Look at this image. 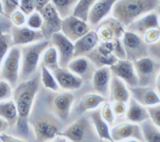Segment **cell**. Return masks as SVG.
<instances>
[{
  "label": "cell",
  "instance_id": "1",
  "mask_svg": "<svg viewBox=\"0 0 160 142\" xmlns=\"http://www.w3.org/2000/svg\"><path fill=\"white\" fill-rule=\"evenodd\" d=\"M40 86V76L37 72L32 78L19 82L13 90V100L18 112L16 129L20 135H29V118L35 97Z\"/></svg>",
  "mask_w": 160,
  "mask_h": 142
},
{
  "label": "cell",
  "instance_id": "2",
  "mask_svg": "<svg viewBox=\"0 0 160 142\" xmlns=\"http://www.w3.org/2000/svg\"><path fill=\"white\" fill-rule=\"evenodd\" d=\"M160 0H118L112 8V17L127 28L148 13L155 11Z\"/></svg>",
  "mask_w": 160,
  "mask_h": 142
},
{
  "label": "cell",
  "instance_id": "3",
  "mask_svg": "<svg viewBox=\"0 0 160 142\" xmlns=\"http://www.w3.org/2000/svg\"><path fill=\"white\" fill-rule=\"evenodd\" d=\"M51 45L49 40L20 47L21 50V67H20L18 83L32 78L38 72V65L41 62L42 54Z\"/></svg>",
  "mask_w": 160,
  "mask_h": 142
},
{
  "label": "cell",
  "instance_id": "4",
  "mask_svg": "<svg viewBox=\"0 0 160 142\" xmlns=\"http://www.w3.org/2000/svg\"><path fill=\"white\" fill-rule=\"evenodd\" d=\"M138 80V86L153 87L158 92L160 63L151 56L138 59L133 62Z\"/></svg>",
  "mask_w": 160,
  "mask_h": 142
},
{
  "label": "cell",
  "instance_id": "5",
  "mask_svg": "<svg viewBox=\"0 0 160 142\" xmlns=\"http://www.w3.org/2000/svg\"><path fill=\"white\" fill-rule=\"evenodd\" d=\"M58 136H61L71 142H98L99 138L88 118L81 117L70 124L62 132H59Z\"/></svg>",
  "mask_w": 160,
  "mask_h": 142
},
{
  "label": "cell",
  "instance_id": "6",
  "mask_svg": "<svg viewBox=\"0 0 160 142\" xmlns=\"http://www.w3.org/2000/svg\"><path fill=\"white\" fill-rule=\"evenodd\" d=\"M20 67H21V50L20 47H11L0 67V80H6L15 88L18 84Z\"/></svg>",
  "mask_w": 160,
  "mask_h": 142
},
{
  "label": "cell",
  "instance_id": "7",
  "mask_svg": "<svg viewBox=\"0 0 160 142\" xmlns=\"http://www.w3.org/2000/svg\"><path fill=\"white\" fill-rule=\"evenodd\" d=\"M121 41L127 55V60L134 62L138 59L149 56V45L140 35L126 30Z\"/></svg>",
  "mask_w": 160,
  "mask_h": 142
},
{
  "label": "cell",
  "instance_id": "8",
  "mask_svg": "<svg viewBox=\"0 0 160 142\" xmlns=\"http://www.w3.org/2000/svg\"><path fill=\"white\" fill-rule=\"evenodd\" d=\"M38 142L51 141L58 136L59 127L56 120L50 117H41L31 123Z\"/></svg>",
  "mask_w": 160,
  "mask_h": 142
},
{
  "label": "cell",
  "instance_id": "9",
  "mask_svg": "<svg viewBox=\"0 0 160 142\" xmlns=\"http://www.w3.org/2000/svg\"><path fill=\"white\" fill-rule=\"evenodd\" d=\"M38 12L42 18V24L41 27V32L46 40L51 39L55 33L61 31L62 18H60L58 12L51 3L46 5Z\"/></svg>",
  "mask_w": 160,
  "mask_h": 142
},
{
  "label": "cell",
  "instance_id": "10",
  "mask_svg": "<svg viewBox=\"0 0 160 142\" xmlns=\"http://www.w3.org/2000/svg\"><path fill=\"white\" fill-rule=\"evenodd\" d=\"M90 30L91 28L88 22L71 15L62 20L60 31L74 44L78 39L86 35Z\"/></svg>",
  "mask_w": 160,
  "mask_h": 142
},
{
  "label": "cell",
  "instance_id": "11",
  "mask_svg": "<svg viewBox=\"0 0 160 142\" xmlns=\"http://www.w3.org/2000/svg\"><path fill=\"white\" fill-rule=\"evenodd\" d=\"M50 43L53 44L58 52V66L67 67L74 59V44L71 42L61 31L55 33L51 36Z\"/></svg>",
  "mask_w": 160,
  "mask_h": 142
},
{
  "label": "cell",
  "instance_id": "12",
  "mask_svg": "<svg viewBox=\"0 0 160 142\" xmlns=\"http://www.w3.org/2000/svg\"><path fill=\"white\" fill-rule=\"evenodd\" d=\"M13 46L22 47L44 40V36L40 30H33L27 26L17 27L11 25L10 28Z\"/></svg>",
  "mask_w": 160,
  "mask_h": 142
},
{
  "label": "cell",
  "instance_id": "13",
  "mask_svg": "<svg viewBox=\"0 0 160 142\" xmlns=\"http://www.w3.org/2000/svg\"><path fill=\"white\" fill-rule=\"evenodd\" d=\"M126 28L115 18L108 17L96 27L99 42H109L114 39H121Z\"/></svg>",
  "mask_w": 160,
  "mask_h": 142
},
{
  "label": "cell",
  "instance_id": "14",
  "mask_svg": "<svg viewBox=\"0 0 160 142\" xmlns=\"http://www.w3.org/2000/svg\"><path fill=\"white\" fill-rule=\"evenodd\" d=\"M113 76L122 80L128 87L138 86V80L133 62L128 60H118L115 64L110 67Z\"/></svg>",
  "mask_w": 160,
  "mask_h": 142
},
{
  "label": "cell",
  "instance_id": "15",
  "mask_svg": "<svg viewBox=\"0 0 160 142\" xmlns=\"http://www.w3.org/2000/svg\"><path fill=\"white\" fill-rule=\"evenodd\" d=\"M110 133L111 138L115 142H119L129 139H135L140 141H144L139 124L131 122L122 123L113 127Z\"/></svg>",
  "mask_w": 160,
  "mask_h": 142
},
{
  "label": "cell",
  "instance_id": "16",
  "mask_svg": "<svg viewBox=\"0 0 160 142\" xmlns=\"http://www.w3.org/2000/svg\"><path fill=\"white\" fill-rule=\"evenodd\" d=\"M75 97L71 92H58L51 99V107L53 113L62 120H68L71 113Z\"/></svg>",
  "mask_w": 160,
  "mask_h": 142
},
{
  "label": "cell",
  "instance_id": "17",
  "mask_svg": "<svg viewBox=\"0 0 160 142\" xmlns=\"http://www.w3.org/2000/svg\"><path fill=\"white\" fill-rule=\"evenodd\" d=\"M118 0H98L89 10L87 22L90 28H96L102 20L108 18Z\"/></svg>",
  "mask_w": 160,
  "mask_h": 142
},
{
  "label": "cell",
  "instance_id": "18",
  "mask_svg": "<svg viewBox=\"0 0 160 142\" xmlns=\"http://www.w3.org/2000/svg\"><path fill=\"white\" fill-rule=\"evenodd\" d=\"M71 72L81 78L83 82L91 81L96 67L88 56L74 58L67 67Z\"/></svg>",
  "mask_w": 160,
  "mask_h": 142
},
{
  "label": "cell",
  "instance_id": "19",
  "mask_svg": "<svg viewBox=\"0 0 160 142\" xmlns=\"http://www.w3.org/2000/svg\"><path fill=\"white\" fill-rule=\"evenodd\" d=\"M51 72L55 76L59 87L67 92L79 89L84 83L82 79L71 72L68 67H59Z\"/></svg>",
  "mask_w": 160,
  "mask_h": 142
},
{
  "label": "cell",
  "instance_id": "20",
  "mask_svg": "<svg viewBox=\"0 0 160 142\" xmlns=\"http://www.w3.org/2000/svg\"><path fill=\"white\" fill-rule=\"evenodd\" d=\"M151 29H159V16L156 11H152L131 23L126 30L142 37Z\"/></svg>",
  "mask_w": 160,
  "mask_h": 142
},
{
  "label": "cell",
  "instance_id": "21",
  "mask_svg": "<svg viewBox=\"0 0 160 142\" xmlns=\"http://www.w3.org/2000/svg\"><path fill=\"white\" fill-rule=\"evenodd\" d=\"M131 97L144 107L154 106L160 103L158 91L153 87L137 86L128 87Z\"/></svg>",
  "mask_w": 160,
  "mask_h": 142
},
{
  "label": "cell",
  "instance_id": "22",
  "mask_svg": "<svg viewBox=\"0 0 160 142\" xmlns=\"http://www.w3.org/2000/svg\"><path fill=\"white\" fill-rule=\"evenodd\" d=\"M111 73L110 67H101L95 70L92 76V85L97 94L108 99L110 92Z\"/></svg>",
  "mask_w": 160,
  "mask_h": 142
},
{
  "label": "cell",
  "instance_id": "23",
  "mask_svg": "<svg viewBox=\"0 0 160 142\" xmlns=\"http://www.w3.org/2000/svg\"><path fill=\"white\" fill-rule=\"evenodd\" d=\"M99 44L98 35L95 30H90L86 35L74 43V58L87 56Z\"/></svg>",
  "mask_w": 160,
  "mask_h": 142
},
{
  "label": "cell",
  "instance_id": "24",
  "mask_svg": "<svg viewBox=\"0 0 160 142\" xmlns=\"http://www.w3.org/2000/svg\"><path fill=\"white\" fill-rule=\"evenodd\" d=\"M108 97H109L110 103L118 101V102L128 104L131 98V94L125 83L119 78L112 75L111 84H110V92Z\"/></svg>",
  "mask_w": 160,
  "mask_h": 142
},
{
  "label": "cell",
  "instance_id": "25",
  "mask_svg": "<svg viewBox=\"0 0 160 142\" xmlns=\"http://www.w3.org/2000/svg\"><path fill=\"white\" fill-rule=\"evenodd\" d=\"M90 118L100 140H104L110 142H115L111 138L110 125L102 119L101 108H98L96 109L90 111Z\"/></svg>",
  "mask_w": 160,
  "mask_h": 142
},
{
  "label": "cell",
  "instance_id": "26",
  "mask_svg": "<svg viewBox=\"0 0 160 142\" xmlns=\"http://www.w3.org/2000/svg\"><path fill=\"white\" fill-rule=\"evenodd\" d=\"M125 117L129 122L140 124L149 119L147 108L138 104L133 98H130Z\"/></svg>",
  "mask_w": 160,
  "mask_h": 142
},
{
  "label": "cell",
  "instance_id": "27",
  "mask_svg": "<svg viewBox=\"0 0 160 142\" xmlns=\"http://www.w3.org/2000/svg\"><path fill=\"white\" fill-rule=\"evenodd\" d=\"M107 101V99L97 93H88L82 97L77 107V112L83 114L87 112L92 111L98 108L102 104Z\"/></svg>",
  "mask_w": 160,
  "mask_h": 142
},
{
  "label": "cell",
  "instance_id": "28",
  "mask_svg": "<svg viewBox=\"0 0 160 142\" xmlns=\"http://www.w3.org/2000/svg\"><path fill=\"white\" fill-rule=\"evenodd\" d=\"M0 117L9 125H15L18 120V112L13 100L0 101Z\"/></svg>",
  "mask_w": 160,
  "mask_h": 142
},
{
  "label": "cell",
  "instance_id": "29",
  "mask_svg": "<svg viewBox=\"0 0 160 142\" xmlns=\"http://www.w3.org/2000/svg\"><path fill=\"white\" fill-rule=\"evenodd\" d=\"M50 3L56 10L60 18L63 19L66 17L73 15L78 0H51Z\"/></svg>",
  "mask_w": 160,
  "mask_h": 142
},
{
  "label": "cell",
  "instance_id": "30",
  "mask_svg": "<svg viewBox=\"0 0 160 142\" xmlns=\"http://www.w3.org/2000/svg\"><path fill=\"white\" fill-rule=\"evenodd\" d=\"M145 142H160L159 127H157L150 119L140 123Z\"/></svg>",
  "mask_w": 160,
  "mask_h": 142
},
{
  "label": "cell",
  "instance_id": "31",
  "mask_svg": "<svg viewBox=\"0 0 160 142\" xmlns=\"http://www.w3.org/2000/svg\"><path fill=\"white\" fill-rule=\"evenodd\" d=\"M87 56L92 61L96 68L101 67H111L118 61V59L115 57L114 54L109 55H103L100 54L97 51L96 48L93 50L91 53H89Z\"/></svg>",
  "mask_w": 160,
  "mask_h": 142
},
{
  "label": "cell",
  "instance_id": "32",
  "mask_svg": "<svg viewBox=\"0 0 160 142\" xmlns=\"http://www.w3.org/2000/svg\"><path fill=\"white\" fill-rule=\"evenodd\" d=\"M42 65L47 67L48 70L53 71L54 70L57 69L58 66V52L54 46H51L45 50L44 53L42 54V58H41V62Z\"/></svg>",
  "mask_w": 160,
  "mask_h": 142
},
{
  "label": "cell",
  "instance_id": "33",
  "mask_svg": "<svg viewBox=\"0 0 160 142\" xmlns=\"http://www.w3.org/2000/svg\"><path fill=\"white\" fill-rule=\"evenodd\" d=\"M40 81L42 82V85L47 89L55 92L59 91V86H58L55 76H53L52 72L44 66H41Z\"/></svg>",
  "mask_w": 160,
  "mask_h": 142
},
{
  "label": "cell",
  "instance_id": "34",
  "mask_svg": "<svg viewBox=\"0 0 160 142\" xmlns=\"http://www.w3.org/2000/svg\"><path fill=\"white\" fill-rule=\"evenodd\" d=\"M13 47L12 39L10 31H2V28H0V67L11 47Z\"/></svg>",
  "mask_w": 160,
  "mask_h": 142
},
{
  "label": "cell",
  "instance_id": "35",
  "mask_svg": "<svg viewBox=\"0 0 160 142\" xmlns=\"http://www.w3.org/2000/svg\"><path fill=\"white\" fill-rule=\"evenodd\" d=\"M96 1L98 0H78V4L73 12V15L87 22L89 10Z\"/></svg>",
  "mask_w": 160,
  "mask_h": 142
},
{
  "label": "cell",
  "instance_id": "36",
  "mask_svg": "<svg viewBox=\"0 0 160 142\" xmlns=\"http://www.w3.org/2000/svg\"><path fill=\"white\" fill-rule=\"evenodd\" d=\"M27 27L33 30H40L42 24V18L40 13L37 11H34L28 15L26 21Z\"/></svg>",
  "mask_w": 160,
  "mask_h": 142
},
{
  "label": "cell",
  "instance_id": "37",
  "mask_svg": "<svg viewBox=\"0 0 160 142\" xmlns=\"http://www.w3.org/2000/svg\"><path fill=\"white\" fill-rule=\"evenodd\" d=\"M6 18H10L13 13L17 11L19 6V0H1Z\"/></svg>",
  "mask_w": 160,
  "mask_h": 142
},
{
  "label": "cell",
  "instance_id": "38",
  "mask_svg": "<svg viewBox=\"0 0 160 142\" xmlns=\"http://www.w3.org/2000/svg\"><path fill=\"white\" fill-rule=\"evenodd\" d=\"M13 87L6 80H0V101L11 100L13 97Z\"/></svg>",
  "mask_w": 160,
  "mask_h": 142
},
{
  "label": "cell",
  "instance_id": "39",
  "mask_svg": "<svg viewBox=\"0 0 160 142\" xmlns=\"http://www.w3.org/2000/svg\"><path fill=\"white\" fill-rule=\"evenodd\" d=\"M103 104V106L101 108V115H102V119L110 125V124H112L114 123L115 117L113 113L111 103L106 101Z\"/></svg>",
  "mask_w": 160,
  "mask_h": 142
},
{
  "label": "cell",
  "instance_id": "40",
  "mask_svg": "<svg viewBox=\"0 0 160 142\" xmlns=\"http://www.w3.org/2000/svg\"><path fill=\"white\" fill-rule=\"evenodd\" d=\"M147 111L148 113L149 119L152 121L157 127L160 128V104H156L154 106H148Z\"/></svg>",
  "mask_w": 160,
  "mask_h": 142
},
{
  "label": "cell",
  "instance_id": "41",
  "mask_svg": "<svg viewBox=\"0 0 160 142\" xmlns=\"http://www.w3.org/2000/svg\"><path fill=\"white\" fill-rule=\"evenodd\" d=\"M142 39L144 42L148 45L154 44L157 42H159L160 31L159 29H151L142 35Z\"/></svg>",
  "mask_w": 160,
  "mask_h": 142
},
{
  "label": "cell",
  "instance_id": "42",
  "mask_svg": "<svg viewBox=\"0 0 160 142\" xmlns=\"http://www.w3.org/2000/svg\"><path fill=\"white\" fill-rule=\"evenodd\" d=\"M113 44H114L113 54L115 55V57L118 60H127V55H126L125 49L122 44L121 39H114Z\"/></svg>",
  "mask_w": 160,
  "mask_h": 142
},
{
  "label": "cell",
  "instance_id": "43",
  "mask_svg": "<svg viewBox=\"0 0 160 142\" xmlns=\"http://www.w3.org/2000/svg\"><path fill=\"white\" fill-rule=\"evenodd\" d=\"M111 108L115 117H125L127 108H128V104L123 102H118V101H114L111 103Z\"/></svg>",
  "mask_w": 160,
  "mask_h": 142
},
{
  "label": "cell",
  "instance_id": "44",
  "mask_svg": "<svg viewBox=\"0 0 160 142\" xmlns=\"http://www.w3.org/2000/svg\"><path fill=\"white\" fill-rule=\"evenodd\" d=\"M12 25L17 26V27H22L24 26L27 21L26 15L19 10H17L10 17Z\"/></svg>",
  "mask_w": 160,
  "mask_h": 142
},
{
  "label": "cell",
  "instance_id": "45",
  "mask_svg": "<svg viewBox=\"0 0 160 142\" xmlns=\"http://www.w3.org/2000/svg\"><path fill=\"white\" fill-rule=\"evenodd\" d=\"M96 50L103 55H109L113 54V50H114V44L112 41L109 42H99L96 47Z\"/></svg>",
  "mask_w": 160,
  "mask_h": 142
},
{
  "label": "cell",
  "instance_id": "46",
  "mask_svg": "<svg viewBox=\"0 0 160 142\" xmlns=\"http://www.w3.org/2000/svg\"><path fill=\"white\" fill-rule=\"evenodd\" d=\"M19 11H22L24 15H29L35 10V6L33 3L32 0H19V6H18Z\"/></svg>",
  "mask_w": 160,
  "mask_h": 142
},
{
  "label": "cell",
  "instance_id": "47",
  "mask_svg": "<svg viewBox=\"0 0 160 142\" xmlns=\"http://www.w3.org/2000/svg\"><path fill=\"white\" fill-rule=\"evenodd\" d=\"M0 141L1 142H28L27 141V140H22V139L12 137V136H11V135H8L5 133H0Z\"/></svg>",
  "mask_w": 160,
  "mask_h": 142
},
{
  "label": "cell",
  "instance_id": "48",
  "mask_svg": "<svg viewBox=\"0 0 160 142\" xmlns=\"http://www.w3.org/2000/svg\"><path fill=\"white\" fill-rule=\"evenodd\" d=\"M32 2L34 3V6H35V11H39L46 5H48L51 2V0H32Z\"/></svg>",
  "mask_w": 160,
  "mask_h": 142
},
{
  "label": "cell",
  "instance_id": "49",
  "mask_svg": "<svg viewBox=\"0 0 160 142\" xmlns=\"http://www.w3.org/2000/svg\"><path fill=\"white\" fill-rule=\"evenodd\" d=\"M9 126V124L5 120L0 117V133H4V131L8 129Z\"/></svg>",
  "mask_w": 160,
  "mask_h": 142
},
{
  "label": "cell",
  "instance_id": "50",
  "mask_svg": "<svg viewBox=\"0 0 160 142\" xmlns=\"http://www.w3.org/2000/svg\"><path fill=\"white\" fill-rule=\"evenodd\" d=\"M51 142H71L69 140L61 136H57L55 139H53Z\"/></svg>",
  "mask_w": 160,
  "mask_h": 142
},
{
  "label": "cell",
  "instance_id": "51",
  "mask_svg": "<svg viewBox=\"0 0 160 142\" xmlns=\"http://www.w3.org/2000/svg\"><path fill=\"white\" fill-rule=\"evenodd\" d=\"M119 142H144V141H140V140H135V139H129V140H122V141H119Z\"/></svg>",
  "mask_w": 160,
  "mask_h": 142
},
{
  "label": "cell",
  "instance_id": "52",
  "mask_svg": "<svg viewBox=\"0 0 160 142\" xmlns=\"http://www.w3.org/2000/svg\"><path fill=\"white\" fill-rule=\"evenodd\" d=\"M0 15H4V12H3V9H2V2H1V0H0Z\"/></svg>",
  "mask_w": 160,
  "mask_h": 142
},
{
  "label": "cell",
  "instance_id": "53",
  "mask_svg": "<svg viewBox=\"0 0 160 142\" xmlns=\"http://www.w3.org/2000/svg\"><path fill=\"white\" fill-rule=\"evenodd\" d=\"M100 142H110V141H108V140H101V141Z\"/></svg>",
  "mask_w": 160,
  "mask_h": 142
},
{
  "label": "cell",
  "instance_id": "54",
  "mask_svg": "<svg viewBox=\"0 0 160 142\" xmlns=\"http://www.w3.org/2000/svg\"><path fill=\"white\" fill-rule=\"evenodd\" d=\"M2 28V25H0V28Z\"/></svg>",
  "mask_w": 160,
  "mask_h": 142
},
{
  "label": "cell",
  "instance_id": "55",
  "mask_svg": "<svg viewBox=\"0 0 160 142\" xmlns=\"http://www.w3.org/2000/svg\"><path fill=\"white\" fill-rule=\"evenodd\" d=\"M0 142H1V141H0Z\"/></svg>",
  "mask_w": 160,
  "mask_h": 142
}]
</instances>
